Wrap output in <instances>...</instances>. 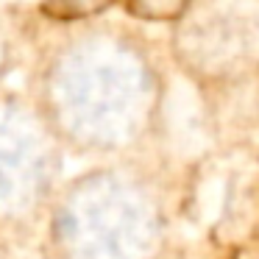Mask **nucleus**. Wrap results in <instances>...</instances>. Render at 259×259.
<instances>
[{
  "label": "nucleus",
  "instance_id": "f257e3e1",
  "mask_svg": "<svg viewBox=\"0 0 259 259\" xmlns=\"http://www.w3.org/2000/svg\"><path fill=\"white\" fill-rule=\"evenodd\" d=\"M195 0H125L134 17L145 23H179L190 14Z\"/></svg>",
  "mask_w": 259,
  "mask_h": 259
},
{
  "label": "nucleus",
  "instance_id": "f03ea898",
  "mask_svg": "<svg viewBox=\"0 0 259 259\" xmlns=\"http://www.w3.org/2000/svg\"><path fill=\"white\" fill-rule=\"evenodd\" d=\"M114 3L117 0H45L42 3V14H48L53 20H67V23H73V20L95 17V14L112 9Z\"/></svg>",
  "mask_w": 259,
  "mask_h": 259
}]
</instances>
